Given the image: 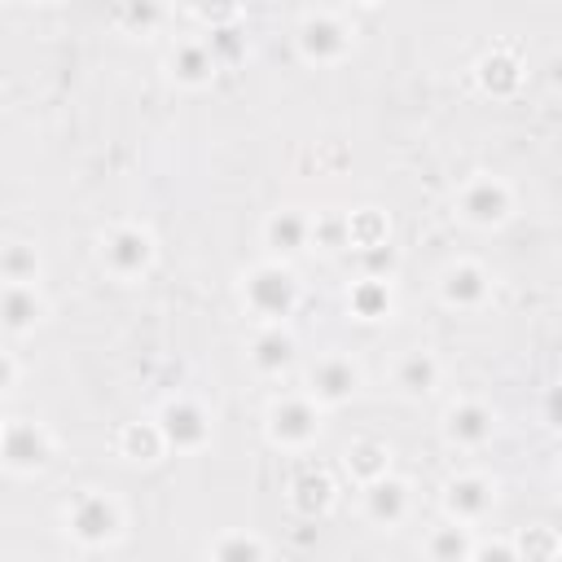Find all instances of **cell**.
Returning a JSON list of instances; mask_svg holds the SVG:
<instances>
[{"mask_svg":"<svg viewBox=\"0 0 562 562\" xmlns=\"http://www.w3.org/2000/svg\"><path fill=\"white\" fill-rule=\"evenodd\" d=\"M237 294H241V307L255 325H285L303 299L299 277L285 259H263V263L246 268L237 281Z\"/></svg>","mask_w":562,"mask_h":562,"instance_id":"6da1fadb","label":"cell"},{"mask_svg":"<svg viewBox=\"0 0 562 562\" xmlns=\"http://www.w3.org/2000/svg\"><path fill=\"white\" fill-rule=\"evenodd\" d=\"M127 527L123 501L101 492V487H83L61 505V531L79 544V549H110Z\"/></svg>","mask_w":562,"mask_h":562,"instance_id":"7a4b0ae2","label":"cell"},{"mask_svg":"<svg viewBox=\"0 0 562 562\" xmlns=\"http://www.w3.org/2000/svg\"><path fill=\"white\" fill-rule=\"evenodd\" d=\"M263 435L272 448L303 452L321 435V404L307 391H285L263 408Z\"/></svg>","mask_w":562,"mask_h":562,"instance_id":"3957f363","label":"cell"},{"mask_svg":"<svg viewBox=\"0 0 562 562\" xmlns=\"http://www.w3.org/2000/svg\"><path fill=\"white\" fill-rule=\"evenodd\" d=\"M158 259V241L145 224L136 220H119L101 233V268L114 281H140Z\"/></svg>","mask_w":562,"mask_h":562,"instance_id":"277c9868","label":"cell"},{"mask_svg":"<svg viewBox=\"0 0 562 562\" xmlns=\"http://www.w3.org/2000/svg\"><path fill=\"white\" fill-rule=\"evenodd\" d=\"M457 215L470 228H501L514 215V189L492 171H474L457 189Z\"/></svg>","mask_w":562,"mask_h":562,"instance_id":"5b68a950","label":"cell"},{"mask_svg":"<svg viewBox=\"0 0 562 562\" xmlns=\"http://www.w3.org/2000/svg\"><path fill=\"white\" fill-rule=\"evenodd\" d=\"M53 430L44 422H31V417H9L4 430H0V461L9 474H40L48 461H53Z\"/></svg>","mask_w":562,"mask_h":562,"instance_id":"8992f818","label":"cell"},{"mask_svg":"<svg viewBox=\"0 0 562 562\" xmlns=\"http://www.w3.org/2000/svg\"><path fill=\"white\" fill-rule=\"evenodd\" d=\"M294 48L307 66H338L351 57L356 40H351V26L334 13H307L294 31Z\"/></svg>","mask_w":562,"mask_h":562,"instance_id":"52a82bcc","label":"cell"},{"mask_svg":"<svg viewBox=\"0 0 562 562\" xmlns=\"http://www.w3.org/2000/svg\"><path fill=\"white\" fill-rule=\"evenodd\" d=\"M158 426L167 435V448L176 452H202L211 443V413L193 395H171L158 408Z\"/></svg>","mask_w":562,"mask_h":562,"instance_id":"ba28073f","label":"cell"},{"mask_svg":"<svg viewBox=\"0 0 562 562\" xmlns=\"http://www.w3.org/2000/svg\"><path fill=\"white\" fill-rule=\"evenodd\" d=\"M321 408H338V404H347L356 391H360V369H356V360L351 356H342V351H325V356H316L312 364H307V386H303Z\"/></svg>","mask_w":562,"mask_h":562,"instance_id":"9c48e42d","label":"cell"},{"mask_svg":"<svg viewBox=\"0 0 562 562\" xmlns=\"http://www.w3.org/2000/svg\"><path fill=\"white\" fill-rule=\"evenodd\" d=\"M492 299V277L483 263L474 259H457L443 268L439 277V303L452 307V312H479L483 303Z\"/></svg>","mask_w":562,"mask_h":562,"instance_id":"30bf717a","label":"cell"},{"mask_svg":"<svg viewBox=\"0 0 562 562\" xmlns=\"http://www.w3.org/2000/svg\"><path fill=\"white\" fill-rule=\"evenodd\" d=\"M439 426H443V439L452 448L474 452V448H483L496 435V413L483 400H457V404L443 408V422Z\"/></svg>","mask_w":562,"mask_h":562,"instance_id":"8fae6325","label":"cell"},{"mask_svg":"<svg viewBox=\"0 0 562 562\" xmlns=\"http://www.w3.org/2000/svg\"><path fill=\"white\" fill-rule=\"evenodd\" d=\"M492 505H496V483L483 479V474H474V470L443 483V514L452 522L474 527V522H483L492 514Z\"/></svg>","mask_w":562,"mask_h":562,"instance_id":"7c38bea8","label":"cell"},{"mask_svg":"<svg viewBox=\"0 0 562 562\" xmlns=\"http://www.w3.org/2000/svg\"><path fill=\"white\" fill-rule=\"evenodd\" d=\"M246 360H250V369L259 378H285L294 369V360H299V342H294V334L285 325H259L250 347H246Z\"/></svg>","mask_w":562,"mask_h":562,"instance_id":"4fadbf2b","label":"cell"},{"mask_svg":"<svg viewBox=\"0 0 562 562\" xmlns=\"http://www.w3.org/2000/svg\"><path fill=\"white\" fill-rule=\"evenodd\" d=\"M360 509H364V518L373 527H400L408 518V509H413V487L404 479H395V474H382V479L360 487Z\"/></svg>","mask_w":562,"mask_h":562,"instance_id":"5bb4252c","label":"cell"},{"mask_svg":"<svg viewBox=\"0 0 562 562\" xmlns=\"http://www.w3.org/2000/svg\"><path fill=\"white\" fill-rule=\"evenodd\" d=\"M263 246L272 259H294L303 250H312V215L299 206H281L263 220Z\"/></svg>","mask_w":562,"mask_h":562,"instance_id":"9a60e30c","label":"cell"},{"mask_svg":"<svg viewBox=\"0 0 562 562\" xmlns=\"http://www.w3.org/2000/svg\"><path fill=\"white\" fill-rule=\"evenodd\" d=\"M48 303L40 294L35 281H4V294H0V321H4V334L9 338H22L31 334L40 321H44Z\"/></svg>","mask_w":562,"mask_h":562,"instance_id":"2e32d148","label":"cell"},{"mask_svg":"<svg viewBox=\"0 0 562 562\" xmlns=\"http://www.w3.org/2000/svg\"><path fill=\"white\" fill-rule=\"evenodd\" d=\"M220 70V57L206 40H180L167 48V75L180 83V88H206Z\"/></svg>","mask_w":562,"mask_h":562,"instance_id":"e0dca14e","label":"cell"},{"mask_svg":"<svg viewBox=\"0 0 562 562\" xmlns=\"http://www.w3.org/2000/svg\"><path fill=\"white\" fill-rule=\"evenodd\" d=\"M285 501H290V509H294L299 518L316 522V518H325V514L334 509V479H329L321 465H303V470H294Z\"/></svg>","mask_w":562,"mask_h":562,"instance_id":"ac0fdd59","label":"cell"},{"mask_svg":"<svg viewBox=\"0 0 562 562\" xmlns=\"http://www.w3.org/2000/svg\"><path fill=\"white\" fill-rule=\"evenodd\" d=\"M474 79H479V88H483L487 97H514V92L522 88L527 70H522L518 53L492 48V53H483V57L474 61Z\"/></svg>","mask_w":562,"mask_h":562,"instance_id":"d6986e66","label":"cell"},{"mask_svg":"<svg viewBox=\"0 0 562 562\" xmlns=\"http://www.w3.org/2000/svg\"><path fill=\"white\" fill-rule=\"evenodd\" d=\"M391 382H395V391H400L404 400H426V395L439 386V360H435L426 347H413V351H404V356L395 360Z\"/></svg>","mask_w":562,"mask_h":562,"instance_id":"ffe728a7","label":"cell"},{"mask_svg":"<svg viewBox=\"0 0 562 562\" xmlns=\"http://www.w3.org/2000/svg\"><path fill=\"white\" fill-rule=\"evenodd\" d=\"M347 307L356 321H386L391 307H395V294H391V277H373V272H360V281H351L347 290Z\"/></svg>","mask_w":562,"mask_h":562,"instance_id":"44dd1931","label":"cell"},{"mask_svg":"<svg viewBox=\"0 0 562 562\" xmlns=\"http://www.w3.org/2000/svg\"><path fill=\"white\" fill-rule=\"evenodd\" d=\"M114 448H119V457L132 461V465H154V461L167 452V435H162L158 417H154V422H127V426L119 430Z\"/></svg>","mask_w":562,"mask_h":562,"instance_id":"7402d4cb","label":"cell"},{"mask_svg":"<svg viewBox=\"0 0 562 562\" xmlns=\"http://www.w3.org/2000/svg\"><path fill=\"white\" fill-rule=\"evenodd\" d=\"M342 465H347V474L364 487V483H373V479L391 474V448H386L382 439H373V435L351 439V443H347V452H342Z\"/></svg>","mask_w":562,"mask_h":562,"instance_id":"603a6c76","label":"cell"},{"mask_svg":"<svg viewBox=\"0 0 562 562\" xmlns=\"http://www.w3.org/2000/svg\"><path fill=\"white\" fill-rule=\"evenodd\" d=\"M470 531H474V527L448 518V527H430V531H426L422 553L435 558V562H465V558H474V536H470Z\"/></svg>","mask_w":562,"mask_h":562,"instance_id":"cb8c5ba5","label":"cell"},{"mask_svg":"<svg viewBox=\"0 0 562 562\" xmlns=\"http://www.w3.org/2000/svg\"><path fill=\"white\" fill-rule=\"evenodd\" d=\"M391 241V220L378 211V206H360V211H347V250H373V246H386Z\"/></svg>","mask_w":562,"mask_h":562,"instance_id":"d4e9b609","label":"cell"},{"mask_svg":"<svg viewBox=\"0 0 562 562\" xmlns=\"http://www.w3.org/2000/svg\"><path fill=\"white\" fill-rule=\"evenodd\" d=\"M0 277L4 281H35L40 277V255L31 241H4L0 250Z\"/></svg>","mask_w":562,"mask_h":562,"instance_id":"484cf974","label":"cell"},{"mask_svg":"<svg viewBox=\"0 0 562 562\" xmlns=\"http://www.w3.org/2000/svg\"><path fill=\"white\" fill-rule=\"evenodd\" d=\"M206 553L220 558V562H241V558H268V544H263L259 536L228 531V536H220L215 544H206Z\"/></svg>","mask_w":562,"mask_h":562,"instance_id":"4316f807","label":"cell"},{"mask_svg":"<svg viewBox=\"0 0 562 562\" xmlns=\"http://www.w3.org/2000/svg\"><path fill=\"white\" fill-rule=\"evenodd\" d=\"M312 246H321V250L347 246V211H316L312 215Z\"/></svg>","mask_w":562,"mask_h":562,"instance_id":"83f0119b","label":"cell"},{"mask_svg":"<svg viewBox=\"0 0 562 562\" xmlns=\"http://www.w3.org/2000/svg\"><path fill=\"white\" fill-rule=\"evenodd\" d=\"M119 22H123V31H132V35H149V31L162 22V4H158V0H123Z\"/></svg>","mask_w":562,"mask_h":562,"instance_id":"f1b7e54d","label":"cell"},{"mask_svg":"<svg viewBox=\"0 0 562 562\" xmlns=\"http://www.w3.org/2000/svg\"><path fill=\"white\" fill-rule=\"evenodd\" d=\"M514 549H518V558H553V553H562V540L549 527H527L514 540Z\"/></svg>","mask_w":562,"mask_h":562,"instance_id":"f546056e","label":"cell"},{"mask_svg":"<svg viewBox=\"0 0 562 562\" xmlns=\"http://www.w3.org/2000/svg\"><path fill=\"white\" fill-rule=\"evenodd\" d=\"M540 413H544V422H549L553 430H562V382H553V386L544 391V404H540Z\"/></svg>","mask_w":562,"mask_h":562,"instance_id":"4dcf8cb0","label":"cell"},{"mask_svg":"<svg viewBox=\"0 0 562 562\" xmlns=\"http://www.w3.org/2000/svg\"><path fill=\"white\" fill-rule=\"evenodd\" d=\"M0 391L4 395L18 391V356L13 351H0Z\"/></svg>","mask_w":562,"mask_h":562,"instance_id":"1f68e13d","label":"cell"},{"mask_svg":"<svg viewBox=\"0 0 562 562\" xmlns=\"http://www.w3.org/2000/svg\"><path fill=\"white\" fill-rule=\"evenodd\" d=\"M351 4H364V9H373V4H382V0H351Z\"/></svg>","mask_w":562,"mask_h":562,"instance_id":"d6a6232c","label":"cell"},{"mask_svg":"<svg viewBox=\"0 0 562 562\" xmlns=\"http://www.w3.org/2000/svg\"><path fill=\"white\" fill-rule=\"evenodd\" d=\"M31 4H57V0H31Z\"/></svg>","mask_w":562,"mask_h":562,"instance_id":"836d02e7","label":"cell"},{"mask_svg":"<svg viewBox=\"0 0 562 562\" xmlns=\"http://www.w3.org/2000/svg\"><path fill=\"white\" fill-rule=\"evenodd\" d=\"M558 496H562V470H558Z\"/></svg>","mask_w":562,"mask_h":562,"instance_id":"e575fe53","label":"cell"}]
</instances>
